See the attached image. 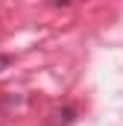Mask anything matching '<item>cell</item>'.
Here are the masks:
<instances>
[{
    "label": "cell",
    "instance_id": "obj_1",
    "mask_svg": "<svg viewBox=\"0 0 123 126\" xmlns=\"http://www.w3.org/2000/svg\"><path fill=\"white\" fill-rule=\"evenodd\" d=\"M73 120H76V109H73V106L53 109V114H50V126H70Z\"/></svg>",
    "mask_w": 123,
    "mask_h": 126
},
{
    "label": "cell",
    "instance_id": "obj_2",
    "mask_svg": "<svg viewBox=\"0 0 123 126\" xmlns=\"http://www.w3.org/2000/svg\"><path fill=\"white\" fill-rule=\"evenodd\" d=\"M9 64H12V59H9V56H0V73H3Z\"/></svg>",
    "mask_w": 123,
    "mask_h": 126
},
{
    "label": "cell",
    "instance_id": "obj_3",
    "mask_svg": "<svg viewBox=\"0 0 123 126\" xmlns=\"http://www.w3.org/2000/svg\"><path fill=\"white\" fill-rule=\"evenodd\" d=\"M53 3H56V6H70L73 0H53Z\"/></svg>",
    "mask_w": 123,
    "mask_h": 126
}]
</instances>
